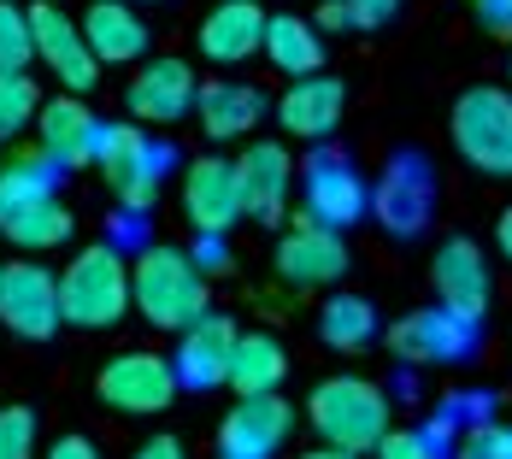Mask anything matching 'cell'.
I'll list each match as a JSON object with an SVG mask.
<instances>
[{"mask_svg":"<svg viewBox=\"0 0 512 459\" xmlns=\"http://www.w3.org/2000/svg\"><path fill=\"white\" fill-rule=\"evenodd\" d=\"M389 389L371 377H324L307 401L312 430L324 436V448L342 454H377V442L389 436Z\"/></svg>","mask_w":512,"mask_h":459,"instance_id":"6da1fadb","label":"cell"},{"mask_svg":"<svg viewBox=\"0 0 512 459\" xmlns=\"http://www.w3.org/2000/svg\"><path fill=\"white\" fill-rule=\"evenodd\" d=\"M130 301L142 306V318L154 330H189L195 318H206V277L195 271V259L183 248H142L130 259Z\"/></svg>","mask_w":512,"mask_h":459,"instance_id":"7a4b0ae2","label":"cell"},{"mask_svg":"<svg viewBox=\"0 0 512 459\" xmlns=\"http://www.w3.org/2000/svg\"><path fill=\"white\" fill-rule=\"evenodd\" d=\"M130 312V259L95 242L59 271V318L77 330H112Z\"/></svg>","mask_w":512,"mask_h":459,"instance_id":"3957f363","label":"cell"},{"mask_svg":"<svg viewBox=\"0 0 512 459\" xmlns=\"http://www.w3.org/2000/svg\"><path fill=\"white\" fill-rule=\"evenodd\" d=\"M448 130H454V148L471 171H483V177H512V95L507 89H465L460 101H454V118H448Z\"/></svg>","mask_w":512,"mask_h":459,"instance_id":"277c9868","label":"cell"},{"mask_svg":"<svg viewBox=\"0 0 512 459\" xmlns=\"http://www.w3.org/2000/svg\"><path fill=\"white\" fill-rule=\"evenodd\" d=\"M371 212H377V224L389 230V236H424V224H430V212H436V165L424 159V153L401 148L389 165H383V177H377V195H371Z\"/></svg>","mask_w":512,"mask_h":459,"instance_id":"5b68a950","label":"cell"},{"mask_svg":"<svg viewBox=\"0 0 512 459\" xmlns=\"http://www.w3.org/2000/svg\"><path fill=\"white\" fill-rule=\"evenodd\" d=\"M477 342H483V324L448 306H418L389 330V348L401 365H465L477 354Z\"/></svg>","mask_w":512,"mask_h":459,"instance_id":"8992f818","label":"cell"},{"mask_svg":"<svg viewBox=\"0 0 512 459\" xmlns=\"http://www.w3.org/2000/svg\"><path fill=\"white\" fill-rule=\"evenodd\" d=\"M301 201H307L312 224H324V230H336V236L371 212V195H365L359 171L348 165V153H336V148H318L307 165H301Z\"/></svg>","mask_w":512,"mask_h":459,"instance_id":"52a82bcc","label":"cell"},{"mask_svg":"<svg viewBox=\"0 0 512 459\" xmlns=\"http://www.w3.org/2000/svg\"><path fill=\"white\" fill-rule=\"evenodd\" d=\"M95 165L112 183V195L130 206V212H148L159 195V165H165V148H154L136 124H112L101 130V148H95Z\"/></svg>","mask_w":512,"mask_h":459,"instance_id":"ba28073f","label":"cell"},{"mask_svg":"<svg viewBox=\"0 0 512 459\" xmlns=\"http://www.w3.org/2000/svg\"><path fill=\"white\" fill-rule=\"evenodd\" d=\"M0 324L24 342H48L53 330L65 324L59 318V277L36 259H12L0 271Z\"/></svg>","mask_w":512,"mask_h":459,"instance_id":"9c48e42d","label":"cell"},{"mask_svg":"<svg viewBox=\"0 0 512 459\" xmlns=\"http://www.w3.org/2000/svg\"><path fill=\"white\" fill-rule=\"evenodd\" d=\"M30 36H36V59L48 65V77L65 83V95H89L101 83V59L83 42V24H71L59 6H30Z\"/></svg>","mask_w":512,"mask_h":459,"instance_id":"30bf717a","label":"cell"},{"mask_svg":"<svg viewBox=\"0 0 512 459\" xmlns=\"http://www.w3.org/2000/svg\"><path fill=\"white\" fill-rule=\"evenodd\" d=\"M95 395L112 412H165L177 401V371L159 354H118L101 365Z\"/></svg>","mask_w":512,"mask_h":459,"instance_id":"8fae6325","label":"cell"},{"mask_svg":"<svg viewBox=\"0 0 512 459\" xmlns=\"http://www.w3.org/2000/svg\"><path fill=\"white\" fill-rule=\"evenodd\" d=\"M183 212H189V224H195L201 236H224V230H236V218H248V212H242V177H236V159H218V153L189 159V177H183Z\"/></svg>","mask_w":512,"mask_h":459,"instance_id":"7c38bea8","label":"cell"},{"mask_svg":"<svg viewBox=\"0 0 512 459\" xmlns=\"http://www.w3.org/2000/svg\"><path fill=\"white\" fill-rule=\"evenodd\" d=\"M295 430V412L283 395H248L218 424V454L224 459H271Z\"/></svg>","mask_w":512,"mask_h":459,"instance_id":"4fadbf2b","label":"cell"},{"mask_svg":"<svg viewBox=\"0 0 512 459\" xmlns=\"http://www.w3.org/2000/svg\"><path fill=\"white\" fill-rule=\"evenodd\" d=\"M271 265H277L283 283H295V289H318V283H336V277L348 271V248H342L336 230H324V224L301 218L295 230H283V242H277Z\"/></svg>","mask_w":512,"mask_h":459,"instance_id":"5bb4252c","label":"cell"},{"mask_svg":"<svg viewBox=\"0 0 512 459\" xmlns=\"http://www.w3.org/2000/svg\"><path fill=\"white\" fill-rule=\"evenodd\" d=\"M430 277H436V295H442L448 312H460V318H477V324H483L495 283H489V259H483V248H477L471 236L442 242V248H436V265H430Z\"/></svg>","mask_w":512,"mask_h":459,"instance_id":"9a60e30c","label":"cell"},{"mask_svg":"<svg viewBox=\"0 0 512 459\" xmlns=\"http://www.w3.org/2000/svg\"><path fill=\"white\" fill-rule=\"evenodd\" d=\"M230 354H236V324L224 312H206L177 342V389H218L230 383Z\"/></svg>","mask_w":512,"mask_h":459,"instance_id":"2e32d148","label":"cell"},{"mask_svg":"<svg viewBox=\"0 0 512 459\" xmlns=\"http://www.w3.org/2000/svg\"><path fill=\"white\" fill-rule=\"evenodd\" d=\"M236 177H242V212L259 224H277L295 183V159L283 153V142H248L236 159Z\"/></svg>","mask_w":512,"mask_h":459,"instance_id":"e0dca14e","label":"cell"},{"mask_svg":"<svg viewBox=\"0 0 512 459\" xmlns=\"http://www.w3.org/2000/svg\"><path fill=\"white\" fill-rule=\"evenodd\" d=\"M36 136H42V159H53V165H83V159H95V148H101V118L83 106V95H53L36 112Z\"/></svg>","mask_w":512,"mask_h":459,"instance_id":"ac0fdd59","label":"cell"},{"mask_svg":"<svg viewBox=\"0 0 512 459\" xmlns=\"http://www.w3.org/2000/svg\"><path fill=\"white\" fill-rule=\"evenodd\" d=\"M342 106H348V89L336 77H324V71L318 77H295L283 89V101H277V124L289 136H301V142H324L342 124Z\"/></svg>","mask_w":512,"mask_h":459,"instance_id":"d6986e66","label":"cell"},{"mask_svg":"<svg viewBox=\"0 0 512 459\" xmlns=\"http://www.w3.org/2000/svg\"><path fill=\"white\" fill-rule=\"evenodd\" d=\"M265 6L259 0H218L201 18V53L212 65H242L254 59L259 42H265Z\"/></svg>","mask_w":512,"mask_h":459,"instance_id":"ffe728a7","label":"cell"},{"mask_svg":"<svg viewBox=\"0 0 512 459\" xmlns=\"http://www.w3.org/2000/svg\"><path fill=\"white\" fill-rule=\"evenodd\" d=\"M195 71H189V59H148L142 65V77L130 83V112L142 118V124H177L189 106H195Z\"/></svg>","mask_w":512,"mask_h":459,"instance_id":"44dd1931","label":"cell"},{"mask_svg":"<svg viewBox=\"0 0 512 459\" xmlns=\"http://www.w3.org/2000/svg\"><path fill=\"white\" fill-rule=\"evenodd\" d=\"M195 112H201V130L212 142H236V136H254V124L265 118V95L254 83L212 77V83L195 89Z\"/></svg>","mask_w":512,"mask_h":459,"instance_id":"7402d4cb","label":"cell"},{"mask_svg":"<svg viewBox=\"0 0 512 459\" xmlns=\"http://www.w3.org/2000/svg\"><path fill=\"white\" fill-rule=\"evenodd\" d=\"M83 42L101 65H130V59L148 53V24L130 0H95L83 12Z\"/></svg>","mask_w":512,"mask_h":459,"instance_id":"603a6c76","label":"cell"},{"mask_svg":"<svg viewBox=\"0 0 512 459\" xmlns=\"http://www.w3.org/2000/svg\"><path fill=\"white\" fill-rule=\"evenodd\" d=\"M259 53H265L283 77H318V71H324V36L312 30V18H295V12L265 18Z\"/></svg>","mask_w":512,"mask_h":459,"instance_id":"cb8c5ba5","label":"cell"},{"mask_svg":"<svg viewBox=\"0 0 512 459\" xmlns=\"http://www.w3.org/2000/svg\"><path fill=\"white\" fill-rule=\"evenodd\" d=\"M289 377V354L277 336H236V354H230V389L248 401V395H277V383Z\"/></svg>","mask_w":512,"mask_h":459,"instance_id":"d4e9b609","label":"cell"},{"mask_svg":"<svg viewBox=\"0 0 512 459\" xmlns=\"http://www.w3.org/2000/svg\"><path fill=\"white\" fill-rule=\"evenodd\" d=\"M71 230H77V218H71V206L59 201V195L18 206V212L0 224V236H6V242H18V248H30V254H42V248H65V242H71Z\"/></svg>","mask_w":512,"mask_h":459,"instance_id":"484cf974","label":"cell"},{"mask_svg":"<svg viewBox=\"0 0 512 459\" xmlns=\"http://www.w3.org/2000/svg\"><path fill=\"white\" fill-rule=\"evenodd\" d=\"M318 336L336 348V354H359L377 342V306L359 301V295H330V306L318 312Z\"/></svg>","mask_w":512,"mask_h":459,"instance_id":"4316f807","label":"cell"},{"mask_svg":"<svg viewBox=\"0 0 512 459\" xmlns=\"http://www.w3.org/2000/svg\"><path fill=\"white\" fill-rule=\"evenodd\" d=\"M53 189H59V171H53V159H42V153H30V159H12V165L0 171V224H6L18 206L48 201Z\"/></svg>","mask_w":512,"mask_h":459,"instance_id":"83f0119b","label":"cell"},{"mask_svg":"<svg viewBox=\"0 0 512 459\" xmlns=\"http://www.w3.org/2000/svg\"><path fill=\"white\" fill-rule=\"evenodd\" d=\"M36 112H42L36 83L24 71H0V142L24 136V124H36Z\"/></svg>","mask_w":512,"mask_h":459,"instance_id":"f1b7e54d","label":"cell"},{"mask_svg":"<svg viewBox=\"0 0 512 459\" xmlns=\"http://www.w3.org/2000/svg\"><path fill=\"white\" fill-rule=\"evenodd\" d=\"M36 36H30V6L0 0V71H30Z\"/></svg>","mask_w":512,"mask_h":459,"instance_id":"f546056e","label":"cell"},{"mask_svg":"<svg viewBox=\"0 0 512 459\" xmlns=\"http://www.w3.org/2000/svg\"><path fill=\"white\" fill-rule=\"evenodd\" d=\"M448 424H424V430H389L377 442V459H442Z\"/></svg>","mask_w":512,"mask_h":459,"instance_id":"4dcf8cb0","label":"cell"},{"mask_svg":"<svg viewBox=\"0 0 512 459\" xmlns=\"http://www.w3.org/2000/svg\"><path fill=\"white\" fill-rule=\"evenodd\" d=\"M0 459H36V412L0 407Z\"/></svg>","mask_w":512,"mask_h":459,"instance_id":"1f68e13d","label":"cell"},{"mask_svg":"<svg viewBox=\"0 0 512 459\" xmlns=\"http://www.w3.org/2000/svg\"><path fill=\"white\" fill-rule=\"evenodd\" d=\"M454 459H512V430L507 424H477L454 448Z\"/></svg>","mask_w":512,"mask_h":459,"instance_id":"d6a6232c","label":"cell"},{"mask_svg":"<svg viewBox=\"0 0 512 459\" xmlns=\"http://www.w3.org/2000/svg\"><path fill=\"white\" fill-rule=\"evenodd\" d=\"M395 12H401V0H348V18H354V30H383Z\"/></svg>","mask_w":512,"mask_h":459,"instance_id":"836d02e7","label":"cell"},{"mask_svg":"<svg viewBox=\"0 0 512 459\" xmlns=\"http://www.w3.org/2000/svg\"><path fill=\"white\" fill-rule=\"evenodd\" d=\"M312 30H354V18H348V0H318V12H312Z\"/></svg>","mask_w":512,"mask_h":459,"instance_id":"e575fe53","label":"cell"},{"mask_svg":"<svg viewBox=\"0 0 512 459\" xmlns=\"http://www.w3.org/2000/svg\"><path fill=\"white\" fill-rule=\"evenodd\" d=\"M477 6V18L495 30V36H512V0H471Z\"/></svg>","mask_w":512,"mask_h":459,"instance_id":"d590c367","label":"cell"},{"mask_svg":"<svg viewBox=\"0 0 512 459\" xmlns=\"http://www.w3.org/2000/svg\"><path fill=\"white\" fill-rule=\"evenodd\" d=\"M189 259H195V271H201V277H206V271H230V259H224V236H201V248H195Z\"/></svg>","mask_w":512,"mask_h":459,"instance_id":"8d00e7d4","label":"cell"},{"mask_svg":"<svg viewBox=\"0 0 512 459\" xmlns=\"http://www.w3.org/2000/svg\"><path fill=\"white\" fill-rule=\"evenodd\" d=\"M48 459H101V454H95L89 436H59V442L48 448Z\"/></svg>","mask_w":512,"mask_h":459,"instance_id":"74e56055","label":"cell"},{"mask_svg":"<svg viewBox=\"0 0 512 459\" xmlns=\"http://www.w3.org/2000/svg\"><path fill=\"white\" fill-rule=\"evenodd\" d=\"M136 459H183V442L177 436H154V442H142Z\"/></svg>","mask_w":512,"mask_h":459,"instance_id":"f35d334b","label":"cell"},{"mask_svg":"<svg viewBox=\"0 0 512 459\" xmlns=\"http://www.w3.org/2000/svg\"><path fill=\"white\" fill-rule=\"evenodd\" d=\"M495 242H501V254L512 259V206L501 212V224H495Z\"/></svg>","mask_w":512,"mask_h":459,"instance_id":"ab89813d","label":"cell"},{"mask_svg":"<svg viewBox=\"0 0 512 459\" xmlns=\"http://www.w3.org/2000/svg\"><path fill=\"white\" fill-rule=\"evenodd\" d=\"M301 459H359V454H342V448H318V454H301Z\"/></svg>","mask_w":512,"mask_h":459,"instance_id":"60d3db41","label":"cell"},{"mask_svg":"<svg viewBox=\"0 0 512 459\" xmlns=\"http://www.w3.org/2000/svg\"><path fill=\"white\" fill-rule=\"evenodd\" d=\"M507 77H512V65H507Z\"/></svg>","mask_w":512,"mask_h":459,"instance_id":"b9f144b4","label":"cell"},{"mask_svg":"<svg viewBox=\"0 0 512 459\" xmlns=\"http://www.w3.org/2000/svg\"><path fill=\"white\" fill-rule=\"evenodd\" d=\"M0 271H6V265H0Z\"/></svg>","mask_w":512,"mask_h":459,"instance_id":"7bdbcfd3","label":"cell"}]
</instances>
